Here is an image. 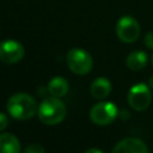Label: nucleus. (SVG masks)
Here are the masks:
<instances>
[{"instance_id": "nucleus-9", "label": "nucleus", "mask_w": 153, "mask_h": 153, "mask_svg": "<svg viewBox=\"0 0 153 153\" xmlns=\"http://www.w3.org/2000/svg\"><path fill=\"white\" fill-rule=\"evenodd\" d=\"M91 94L92 97L97 98V99H103L105 97L109 96V93L111 92V82L106 79V78H97L92 84H91Z\"/></svg>"}, {"instance_id": "nucleus-2", "label": "nucleus", "mask_w": 153, "mask_h": 153, "mask_svg": "<svg viewBox=\"0 0 153 153\" xmlns=\"http://www.w3.org/2000/svg\"><path fill=\"white\" fill-rule=\"evenodd\" d=\"M66 105L57 97L45 98L38 106L37 114L41 122L48 126H54L63 121L66 116Z\"/></svg>"}, {"instance_id": "nucleus-12", "label": "nucleus", "mask_w": 153, "mask_h": 153, "mask_svg": "<svg viewBox=\"0 0 153 153\" xmlns=\"http://www.w3.org/2000/svg\"><path fill=\"white\" fill-rule=\"evenodd\" d=\"M48 91L53 97H63L68 91V82L62 76H55L49 81Z\"/></svg>"}, {"instance_id": "nucleus-10", "label": "nucleus", "mask_w": 153, "mask_h": 153, "mask_svg": "<svg viewBox=\"0 0 153 153\" xmlns=\"http://www.w3.org/2000/svg\"><path fill=\"white\" fill-rule=\"evenodd\" d=\"M0 153H20L19 140L10 133L0 134Z\"/></svg>"}, {"instance_id": "nucleus-8", "label": "nucleus", "mask_w": 153, "mask_h": 153, "mask_svg": "<svg viewBox=\"0 0 153 153\" xmlns=\"http://www.w3.org/2000/svg\"><path fill=\"white\" fill-rule=\"evenodd\" d=\"M112 153H148V148L140 139L126 137L116 143Z\"/></svg>"}, {"instance_id": "nucleus-6", "label": "nucleus", "mask_w": 153, "mask_h": 153, "mask_svg": "<svg viewBox=\"0 0 153 153\" xmlns=\"http://www.w3.org/2000/svg\"><path fill=\"white\" fill-rule=\"evenodd\" d=\"M117 37L124 43H133L140 36V25L137 20L130 16H123L116 24Z\"/></svg>"}, {"instance_id": "nucleus-11", "label": "nucleus", "mask_w": 153, "mask_h": 153, "mask_svg": "<svg viewBox=\"0 0 153 153\" xmlns=\"http://www.w3.org/2000/svg\"><path fill=\"white\" fill-rule=\"evenodd\" d=\"M127 67L131 71H140L147 63V54L142 50H135L127 57Z\"/></svg>"}, {"instance_id": "nucleus-16", "label": "nucleus", "mask_w": 153, "mask_h": 153, "mask_svg": "<svg viewBox=\"0 0 153 153\" xmlns=\"http://www.w3.org/2000/svg\"><path fill=\"white\" fill-rule=\"evenodd\" d=\"M85 153H103L100 149H98V148H90V149H87Z\"/></svg>"}, {"instance_id": "nucleus-17", "label": "nucleus", "mask_w": 153, "mask_h": 153, "mask_svg": "<svg viewBox=\"0 0 153 153\" xmlns=\"http://www.w3.org/2000/svg\"><path fill=\"white\" fill-rule=\"evenodd\" d=\"M148 86H149V88H153V75L148 80Z\"/></svg>"}, {"instance_id": "nucleus-18", "label": "nucleus", "mask_w": 153, "mask_h": 153, "mask_svg": "<svg viewBox=\"0 0 153 153\" xmlns=\"http://www.w3.org/2000/svg\"><path fill=\"white\" fill-rule=\"evenodd\" d=\"M151 60H152V65H153V54H152V57H151Z\"/></svg>"}, {"instance_id": "nucleus-1", "label": "nucleus", "mask_w": 153, "mask_h": 153, "mask_svg": "<svg viewBox=\"0 0 153 153\" xmlns=\"http://www.w3.org/2000/svg\"><path fill=\"white\" fill-rule=\"evenodd\" d=\"M7 111L16 120H29L37 112L36 100L27 93H16L7 100Z\"/></svg>"}, {"instance_id": "nucleus-13", "label": "nucleus", "mask_w": 153, "mask_h": 153, "mask_svg": "<svg viewBox=\"0 0 153 153\" xmlns=\"http://www.w3.org/2000/svg\"><path fill=\"white\" fill-rule=\"evenodd\" d=\"M24 153H44V148L38 143H31L26 146Z\"/></svg>"}, {"instance_id": "nucleus-3", "label": "nucleus", "mask_w": 153, "mask_h": 153, "mask_svg": "<svg viewBox=\"0 0 153 153\" xmlns=\"http://www.w3.org/2000/svg\"><path fill=\"white\" fill-rule=\"evenodd\" d=\"M67 65L69 69L79 75L90 73L93 66V60L91 55L79 48H73L67 53Z\"/></svg>"}, {"instance_id": "nucleus-14", "label": "nucleus", "mask_w": 153, "mask_h": 153, "mask_svg": "<svg viewBox=\"0 0 153 153\" xmlns=\"http://www.w3.org/2000/svg\"><path fill=\"white\" fill-rule=\"evenodd\" d=\"M145 44L147 48L153 49V32H148L145 36Z\"/></svg>"}, {"instance_id": "nucleus-4", "label": "nucleus", "mask_w": 153, "mask_h": 153, "mask_svg": "<svg viewBox=\"0 0 153 153\" xmlns=\"http://www.w3.org/2000/svg\"><path fill=\"white\" fill-rule=\"evenodd\" d=\"M118 110L111 102H100L92 106L90 110V118L94 124L108 126L115 121Z\"/></svg>"}, {"instance_id": "nucleus-15", "label": "nucleus", "mask_w": 153, "mask_h": 153, "mask_svg": "<svg viewBox=\"0 0 153 153\" xmlns=\"http://www.w3.org/2000/svg\"><path fill=\"white\" fill-rule=\"evenodd\" d=\"M8 124V118L5 114L0 112V130H4Z\"/></svg>"}, {"instance_id": "nucleus-7", "label": "nucleus", "mask_w": 153, "mask_h": 153, "mask_svg": "<svg viewBox=\"0 0 153 153\" xmlns=\"http://www.w3.org/2000/svg\"><path fill=\"white\" fill-rule=\"evenodd\" d=\"M24 56V47L13 39L0 42V61L4 63H16Z\"/></svg>"}, {"instance_id": "nucleus-5", "label": "nucleus", "mask_w": 153, "mask_h": 153, "mask_svg": "<svg viewBox=\"0 0 153 153\" xmlns=\"http://www.w3.org/2000/svg\"><path fill=\"white\" fill-rule=\"evenodd\" d=\"M151 99L152 96L149 86L143 82L135 84L128 92V103L130 108H133L136 111L146 110L151 104Z\"/></svg>"}]
</instances>
